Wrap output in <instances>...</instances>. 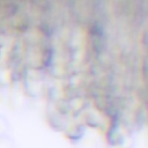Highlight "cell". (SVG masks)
<instances>
[{
    "mask_svg": "<svg viewBox=\"0 0 148 148\" xmlns=\"http://www.w3.org/2000/svg\"><path fill=\"white\" fill-rule=\"evenodd\" d=\"M21 86L28 98L40 97L46 88V71L24 66L21 74Z\"/></svg>",
    "mask_w": 148,
    "mask_h": 148,
    "instance_id": "obj_1",
    "label": "cell"
},
{
    "mask_svg": "<svg viewBox=\"0 0 148 148\" xmlns=\"http://www.w3.org/2000/svg\"><path fill=\"white\" fill-rule=\"evenodd\" d=\"M28 99L29 98L25 96L22 89L21 80L12 82L8 88V95H7V102H6L8 108L15 112L23 111L28 106Z\"/></svg>",
    "mask_w": 148,
    "mask_h": 148,
    "instance_id": "obj_2",
    "label": "cell"
},
{
    "mask_svg": "<svg viewBox=\"0 0 148 148\" xmlns=\"http://www.w3.org/2000/svg\"><path fill=\"white\" fill-rule=\"evenodd\" d=\"M82 118H83L82 124L86 127L88 126V127H91L94 130L105 132L108 126H109V123L106 120V116L95 108L86 109L84 112L82 113Z\"/></svg>",
    "mask_w": 148,
    "mask_h": 148,
    "instance_id": "obj_3",
    "label": "cell"
},
{
    "mask_svg": "<svg viewBox=\"0 0 148 148\" xmlns=\"http://www.w3.org/2000/svg\"><path fill=\"white\" fill-rule=\"evenodd\" d=\"M45 116H46V123H47V125L53 131L64 132L65 128L68 125V118L59 114L52 102H47V105H46V114Z\"/></svg>",
    "mask_w": 148,
    "mask_h": 148,
    "instance_id": "obj_4",
    "label": "cell"
},
{
    "mask_svg": "<svg viewBox=\"0 0 148 148\" xmlns=\"http://www.w3.org/2000/svg\"><path fill=\"white\" fill-rule=\"evenodd\" d=\"M66 99H67V103H68L69 112L74 117H76L79 114H82L84 112V110L88 109L89 105H90L89 99L87 98V96L84 94H77V95L71 96Z\"/></svg>",
    "mask_w": 148,
    "mask_h": 148,
    "instance_id": "obj_5",
    "label": "cell"
},
{
    "mask_svg": "<svg viewBox=\"0 0 148 148\" xmlns=\"http://www.w3.org/2000/svg\"><path fill=\"white\" fill-rule=\"evenodd\" d=\"M64 133H65V136L67 138V140L69 142H72L73 145H75L86 136L87 127L82 123H73V124L68 123Z\"/></svg>",
    "mask_w": 148,
    "mask_h": 148,
    "instance_id": "obj_6",
    "label": "cell"
},
{
    "mask_svg": "<svg viewBox=\"0 0 148 148\" xmlns=\"http://www.w3.org/2000/svg\"><path fill=\"white\" fill-rule=\"evenodd\" d=\"M74 148H98V145L95 139L84 136L82 140H80L77 143L74 145Z\"/></svg>",
    "mask_w": 148,
    "mask_h": 148,
    "instance_id": "obj_7",
    "label": "cell"
},
{
    "mask_svg": "<svg viewBox=\"0 0 148 148\" xmlns=\"http://www.w3.org/2000/svg\"><path fill=\"white\" fill-rule=\"evenodd\" d=\"M0 148H15V142L8 134L0 136Z\"/></svg>",
    "mask_w": 148,
    "mask_h": 148,
    "instance_id": "obj_8",
    "label": "cell"
},
{
    "mask_svg": "<svg viewBox=\"0 0 148 148\" xmlns=\"http://www.w3.org/2000/svg\"><path fill=\"white\" fill-rule=\"evenodd\" d=\"M8 131H9V123L3 114H0V136L8 134Z\"/></svg>",
    "mask_w": 148,
    "mask_h": 148,
    "instance_id": "obj_9",
    "label": "cell"
}]
</instances>
